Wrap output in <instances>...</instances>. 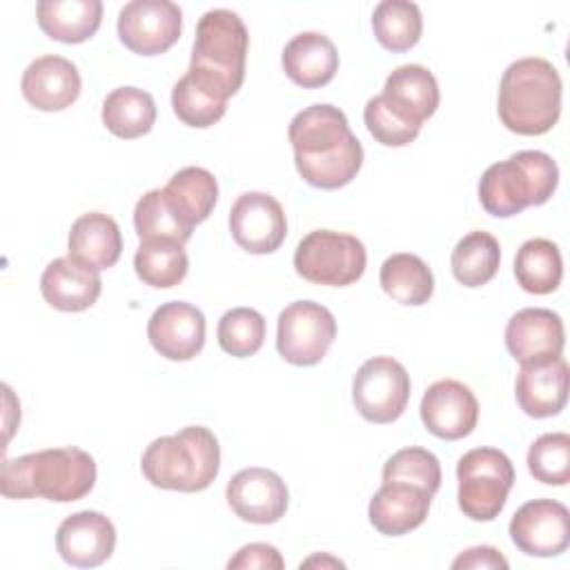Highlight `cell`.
<instances>
[{
  "label": "cell",
  "mask_w": 570,
  "mask_h": 570,
  "mask_svg": "<svg viewBox=\"0 0 570 570\" xmlns=\"http://www.w3.org/2000/svg\"><path fill=\"white\" fill-rule=\"evenodd\" d=\"M309 568V566H338V568H343V561H338V559H332V557H309L307 561H303L301 563V568Z\"/></svg>",
  "instance_id": "42"
},
{
  "label": "cell",
  "mask_w": 570,
  "mask_h": 570,
  "mask_svg": "<svg viewBox=\"0 0 570 570\" xmlns=\"http://www.w3.org/2000/svg\"><path fill=\"white\" fill-rule=\"evenodd\" d=\"M372 29L385 49L407 51L419 42L423 31L421 9L410 0H383L374 7Z\"/></svg>",
  "instance_id": "34"
},
{
  "label": "cell",
  "mask_w": 570,
  "mask_h": 570,
  "mask_svg": "<svg viewBox=\"0 0 570 570\" xmlns=\"http://www.w3.org/2000/svg\"><path fill=\"white\" fill-rule=\"evenodd\" d=\"M570 514L561 501L534 499L523 503L510 519L512 543L530 557H557L570 541Z\"/></svg>",
  "instance_id": "13"
},
{
  "label": "cell",
  "mask_w": 570,
  "mask_h": 570,
  "mask_svg": "<svg viewBox=\"0 0 570 570\" xmlns=\"http://www.w3.org/2000/svg\"><path fill=\"white\" fill-rule=\"evenodd\" d=\"M430 501L432 494H428L425 490L410 483L390 481L383 483L372 497L367 517L381 534L401 537L410 530H416L428 519Z\"/></svg>",
  "instance_id": "22"
},
{
  "label": "cell",
  "mask_w": 570,
  "mask_h": 570,
  "mask_svg": "<svg viewBox=\"0 0 570 570\" xmlns=\"http://www.w3.org/2000/svg\"><path fill=\"white\" fill-rule=\"evenodd\" d=\"M232 512L249 523H276L289 503L285 481L267 468H245L236 472L225 488Z\"/></svg>",
  "instance_id": "14"
},
{
  "label": "cell",
  "mask_w": 570,
  "mask_h": 570,
  "mask_svg": "<svg viewBox=\"0 0 570 570\" xmlns=\"http://www.w3.org/2000/svg\"><path fill=\"white\" fill-rule=\"evenodd\" d=\"M365 265V245L356 236L334 229L309 232L294 252L296 274L316 285H352L363 276Z\"/></svg>",
  "instance_id": "8"
},
{
  "label": "cell",
  "mask_w": 570,
  "mask_h": 570,
  "mask_svg": "<svg viewBox=\"0 0 570 570\" xmlns=\"http://www.w3.org/2000/svg\"><path fill=\"white\" fill-rule=\"evenodd\" d=\"M94 483V456L73 445L7 459L0 472V492L7 499L45 497L56 503H69L87 497Z\"/></svg>",
  "instance_id": "2"
},
{
  "label": "cell",
  "mask_w": 570,
  "mask_h": 570,
  "mask_svg": "<svg viewBox=\"0 0 570 570\" xmlns=\"http://www.w3.org/2000/svg\"><path fill=\"white\" fill-rule=\"evenodd\" d=\"M561 114V76L539 56L510 62L499 85V118L521 136L550 131Z\"/></svg>",
  "instance_id": "3"
},
{
  "label": "cell",
  "mask_w": 570,
  "mask_h": 570,
  "mask_svg": "<svg viewBox=\"0 0 570 570\" xmlns=\"http://www.w3.org/2000/svg\"><path fill=\"white\" fill-rule=\"evenodd\" d=\"M116 548V528L102 512L82 510L69 514L56 532L58 554L76 568L105 563Z\"/></svg>",
  "instance_id": "18"
},
{
  "label": "cell",
  "mask_w": 570,
  "mask_h": 570,
  "mask_svg": "<svg viewBox=\"0 0 570 570\" xmlns=\"http://www.w3.org/2000/svg\"><path fill=\"white\" fill-rule=\"evenodd\" d=\"M122 254V236L118 223L102 212H89L73 220L69 229V256L94 267L107 269Z\"/></svg>",
  "instance_id": "25"
},
{
  "label": "cell",
  "mask_w": 570,
  "mask_h": 570,
  "mask_svg": "<svg viewBox=\"0 0 570 570\" xmlns=\"http://www.w3.org/2000/svg\"><path fill=\"white\" fill-rule=\"evenodd\" d=\"M171 107L178 120L205 129L225 116L227 100L187 71L171 89Z\"/></svg>",
  "instance_id": "35"
},
{
  "label": "cell",
  "mask_w": 570,
  "mask_h": 570,
  "mask_svg": "<svg viewBox=\"0 0 570 570\" xmlns=\"http://www.w3.org/2000/svg\"><path fill=\"white\" fill-rule=\"evenodd\" d=\"M363 120L374 140L385 147L410 145L421 131V125L403 118L396 109L387 105V100L381 94L365 102Z\"/></svg>",
  "instance_id": "39"
},
{
  "label": "cell",
  "mask_w": 570,
  "mask_h": 570,
  "mask_svg": "<svg viewBox=\"0 0 570 570\" xmlns=\"http://www.w3.org/2000/svg\"><path fill=\"white\" fill-rule=\"evenodd\" d=\"M205 316L185 301H169L154 309L147 323L151 347L169 361H189L205 345Z\"/></svg>",
  "instance_id": "16"
},
{
  "label": "cell",
  "mask_w": 570,
  "mask_h": 570,
  "mask_svg": "<svg viewBox=\"0 0 570 570\" xmlns=\"http://www.w3.org/2000/svg\"><path fill=\"white\" fill-rule=\"evenodd\" d=\"M383 292L401 305H423L434 294V276L428 263L407 252L392 254L383 261L379 272Z\"/></svg>",
  "instance_id": "27"
},
{
  "label": "cell",
  "mask_w": 570,
  "mask_h": 570,
  "mask_svg": "<svg viewBox=\"0 0 570 570\" xmlns=\"http://www.w3.org/2000/svg\"><path fill=\"white\" fill-rule=\"evenodd\" d=\"M134 227L140 240H176L187 243L194 227L174 209L165 189H149L134 207Z\"/></svg>",
  "instance_id": "33"
},
{
  "label": "cell",
  "mask_w": 570,
  "mask_h": 570,
  "mask_svg": "<svg viewBox=\"0 0 570 570\" xmlns=\"http://www.w3.org/2000/svg\"><path fill=\"white\" fill-rule=\"evenodd\" d=\"M392 109H396L403 118L421 125L428 120L439 107V85L434 73L423 65H401L396 67L381 94Z\"/></svg>",
  "instance_id": "24"
},
{
  "label": "cell",
  "mask_w": 570,
  "mask_h": 570,
  "mask_svg": "<svg viewBox=\"0 0 570 570\" xmlns=\"http://www.w3.org/2000/svg\"><path fill=\"white\" fill-rule=\"evenodd\" d=\"M334 338L336 318L321 303L294 301L278 314L276 350L292 365L309 367L321 363Z\"/></svg>",
  "instance_id": "9"
},
{
  "label": "cell",
  "mask_w": 570,
  "mask_h": 570,
  "mask_svg": "<svg viewBox=\"0 0 570 570\" xmlns=\"http://www.w3.org/2000/svg\"><path fill=\"white\" fill-rule=\"evenodd\" d=\"M102 289L98 269L71 258H53L42 276L40 292L45 301L60 312H82L91 307Z\"/></svg>",
  "instance_id": "20"
},
{
  "label": "cell",
  "mask_w": 570,
  "mask_h": 570,
  "mask_svg": "<svg viewBox=\"0 0 570 570\" xmlns=\"http://www.w3.org/2000/svg\"><path fill=\"white\" fill-rule=\"evenodd\" d=\"M390 481L416 485L434 497L436 490L441 488V463L425 448H403L394 452L383 465V483Z\"/></svg>",
  "instance_id": "36"
},
{
  "label": "cell",
  "mask_w": 570,
  "mask_h": 570,
  "mask_svg": "<svg viewBox=\"0 0 570 570\" xmlns=\"http://www.w3.org/2000/svg\"><path fill=\"white\" fill-rule=\"evenodd\" d=\"M80 73L62 56H40L22 73L20 89L27 102L40 111H62L80 96Z\"/></svg>",
  "instance_id": "19"
},
{
  "label": "cell",
  "mask_w": 570,
  "mask_h": 570,
  "mask_svg": "<svg viewBox=\"0 0 570 570\" xmlns=\"http://www.w3.org/2000/svg\"><path fill=\"white\" fill-rule=\"evenodd\" d=\"M563 343V321L548 307H523L505 325V347L521 365L561 356Z\"/></svg>",
  "instance_id": "17"
},
{
  "label": "cell",
  "mask_w": 570,
  "mask_h": 570,
  "mask_svg": "<svg viewBox=\"0 0 570 570\" xmlns=\"http://www.w3.org/2000/svg\"><path fill=\"white\" fill-rule=\"evenodd\" d=\"M247 47L249 33L243 18L229 9H209L196 24L187 71L227 100L245 80Z\"/></svg>",
  "instance_id": "5"
},
{
  "label": "cell",
  "mask_w": 570,
  "mask_h": 570,
  "mask_svg": "<svg viewBox=\"0 0 570 570\" xmlns=\"http://www.w3.org/2000/svg\"><path fill=\"white\" fill-rule=\"evenodd\" d=\"M227 568L229 570H247V568L249 570L252 568L281 570V568H285V559L269 543H247L227 561Z\"/></svg>",
  "instance_id": "40"
},
{
  "label": "cell",
  "mask_w": 570,
  "mask_h": 570,
  "mask_svg": "<svg viewBox=\"0 0 570 570\" xmlns=\"http://www.w3.org/2000/svg\"><path fill=\"white\" fill-rule=\"evenodd\" d=\"M189 258L183 247V243L154 238V240H140L136 254H134V269L136 276L151 287L167 289L187 276Z\"/></svg>",
  "instance_id": "32"
},
{
  "label": "cell",
  "mask_w": 570,
  "mask_h": 570,
  "mask_svg": "<svg viewBox=\"0 0 570 570\" xmlns=\"http://www.w3.org/2000/svg\"><path fill=\"white\" fill-rule=\"evenodd\" d=\"M40 29L58 42L76 45L89 40L102 20L100 0H40L36 4Z\"/></svg>",
  "instance_id": "26"
},
{
  "label": "cell",
  "mask_w": 570,
  "mask_h": 570,
  "mask_svg": "<svg viewBox=\"0 0 570 570\" xmlns=\"http://www.w3.org/2000/svg\"><path fill=\"white\" fill-rule=\"evenodd\" d=\"M410 374L392 356L367 358L352 381L356 412L370 423L396 421L410 401Z\"/></svg>",
  "instance_id": "10"
},
{
  "label": "cell",
  "mask_w": 570,
  "mask_h": 570,
  "mask_svg": "<svg viewBox=\"0 0 570 570\" xmlns=\"http://www.w3.org/2000/svg\"><path fill=\"white\" fill-rule=\"evenodd\" d=\"M163 189L174 209L191 227L203 223L218 200V183L205 167H185L176 171Z\"/></svg>",
  "instance_id": "29"
},
{
  "label": "cell",
  "mask_w": 570,
  "mask_h": 570,
  "mask_svg": "<svg viewBox=\"0 0 570 570\" xmlns=\"http://www.w3.org/2000/svg\"><path fill=\"white\" fill-rule=\"evenodd\" d=\"M559 185V167L546 151L523 149L490 165L479 180V200L497 218H510L530 205L550 200Z\"/></svg>",
  "instance_id": "6"
},
{
  "label": "cell",
  "mask_w": 570,
  "mask_h": 570,
  "mask_svg": "<svg viewBox=\"0 0 570 570\" xmlns=\"http://www.w3.org/2000/svg\"><path fill=\"white\" fill-rule=\"evenodd\" d=\"M501 263L499 240L488 232L465 234L452 249L450 267L463 287H481L494 278Z\"/></svg>",
  "instance_id": "31"
},
{
  "label": "cell",
  "mask_w": 570,
  "mask_h": 570,
  "mask_svg": "<svg viewBox=\"0 0 570 570\" xmlns=\"http://www.w3.org/2000/svg\"><path fill=\"white\" fill-rule=\"evenodd\" d=\"M421 421L430 434L456 441L468 436L479 421V403L472 390L454 379L432 383L421 399Z\"/></svg>",
  "instance_id": "15"
},
{
  "label": "cell",
  "mask_w": 570,
  "mask_h": 570,
  "mask_svg": "<svg viewBox=\"0 0 570 570\" xmlns=\"http://www.w3.org/2000/svg\"><path fill=\"white\" fill-rule=\"evenodd\" d=\"M514 276L528 294H550L563 276V258L559 247L548 238L525 240L514 256Z\"/></svg>",
  "instance_id": "30"
},
{
  "label": "cell",
  "mask_w": 570,
  "mask_h": 570,
  "mask_svg": "<svg viewBox=\"0 0 570 570\" xmlns=\"http://www.w3.org/2000/svg\"><path fill=\"white\" fill-rule=\"evenodd\" d=\"M156 122V102L149 91L138 87H118L102 102V125L118 138L131 140L145 136Z\"/></svg>",
  "instance_id": "28"
},
{
  "label": "cell",
  "mask_w": 570,
  "mask_h": 570,
  "mask_svg": "<svg viewBox=\"0 0 570 570\" xmlns=\"http://www.w3.org/2000/svg\"><path fill=\"white\" fill-rule=\"evenodd\" d=\"M452 568H508V559L492 546H476L463 550L454 561Z\"/></svg>",
  "instance_id": "41"
},
{
  "label": "cell",
  "mask_w": 570,
  "mask_h": 570,
  "mask_svg": "<svg viewBox=\"0 0 570 570\" xmlns=\"http://www.w3.org/2000/svg\"><path fill=\"white\" fill-rule=\"evenodd\" d=\"M294 165L305 183L318 189H338L356 178L363 147L352 134L347 116L327 102L298 111L287 129Z\"/></svg>",
  "instance_id": "1"
},
{
  "label": "cell",
  "mask_w": 570,
  "mask_h": 570,
  "mask_svg": "<svg viewBox=\"0 0 570 570\" xmlns=\"http://www.w3.org/2000/svg\"><path fill=\"white\" fill-rule=\"evenodd\" d=\"M519 407L532 419H548L568 401V363L557 356L543 363L521 365L514 385Z\"/></svg>",
  "instance_id": "21"
},
{
  "label": "cell",
  "mask_w": 570,
  "mask_h": 570,
  "mask_svg": "<svg viewBox=\"0 0 570 570\" xmlns=\"http://www.w3.org/2000/svg\"><path fill=\"white\" fill-rule=\"evenodd\" d=\"M118 38L138 56L165 53L183 29V11L171 0H131L118 13Z\"/></svg>",
  "instance_id": "11"
},
{
  "label": "cell",
  "mask_w": 570,
  "mask_h": 570,
  "mask_svg": "<svg viewBox=\"0 0 570 570\" xmlns=\"http://www.w3.org/2000/svg\"><path fill=\"white\" fill-rule=\"evenodd\" d=\"M216 334L223 352L245 358L263 347L265 318L252 307H234L220 316Z\"/></svg>",
  "instance_id": "37"
},
{
  "label": "cell",
  "mask_w": 570,
  "mask_h": 570,
  "mask_svg": "<svg viewBox=\"0 0 570 570\" xmlns=\"http://www.w3.org/2000/svg\"><path fill=\"white\" fill-rule=\"evenodd\" d=\"M530 474L546 485H566L570 479V436L566 432L541 434L528 450Z\"/></svg>",
  "instance_id": "38"
},
{
  "label": "cell",
  "mask_w": 570,
  "mask_h": 570,
  "mask_svg": "<svg viewBox=\"0 0 570 570\" xmlns=\"http://www.w3.org/2000/svg\"><path fill=\"white\" fill-rule=\"evenodd\" d=\"M140 470L156 488L200 492L218 476V439L203 425H187L171 436H158L142 452Z\"/></svg>",
  "instance_id": "4"
},
{
  "label": "cell",
  "mask_w": 570,
  "mask_h": 570,
  "mask_svg": "<svg viewBox=\"0 0 570 570\" xmlns=\"http://www.w3.org/2000/svg\"><path fill=\"white\" fill-rule=\"evenodd\" d=\"M459 508L472 521H492L501 514L514 483V468L497 448H474L456 463Z\"/></svg>",
  "instance_id": "7"
},
{
  "label": "cell",
  "mask_w": 570,
  "mask_h": 570,
  "mask_svg": "<svg viewBox=\"0 0 570 570\" xmlns=\"http://www.w3.org/2000/svg\"><path fill=\"white\" fill-rule=\"evenodd\" d=\"M229 232L245 252L272 254L287 236L283 205L265 191H245L229 209Z\"/></svg>",
  "instance_id": "12"
},
{
  "label": "cell",
  "mask_w": 570,
  "mask_h": 570,
  "mask_svg": "<svg viewBox=\"0 0 570 570\" xmlns=\"http://www.w3.org/2000/svg\"><path fill=\"white\" fill-rule=\"evenodd\" d=\"M281 62L292 82L303 89H318L336 76L338 51L325 33L303 31L285 45Z\"/></svg>",
  "instance_id": "23"
}]
</instances>
